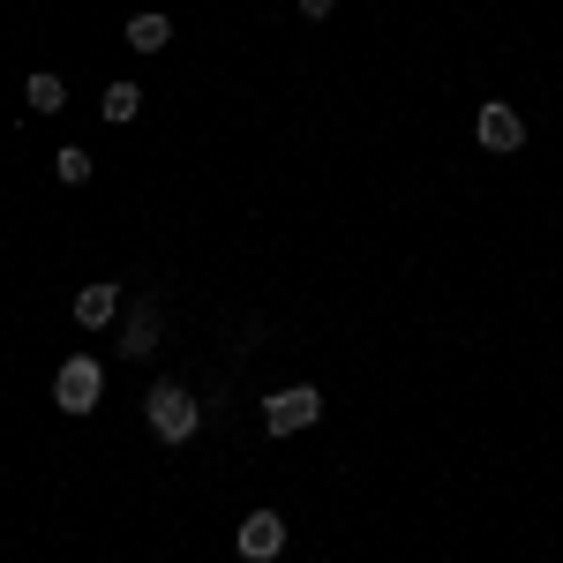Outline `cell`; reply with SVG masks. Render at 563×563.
Masks as SVG:
<instances>
[{
    "label": "cell",
    "instance_id": "obj_1",
    "mask_svg": "<svg viewBox=\"0 0 563 563\" xmlns=\"http://www.w3.org/2000/svg\"><path fill=\"white\" fill-rule=\"evenodd\" d=\"M308 421H323V390L316 384H294V390H278V398H263V429L271 435H294Z\"/></svg>",
    "mask_w": 563,
    "mask_h": 563
},
{
    "label": "cell",
    "instance_id": "obj_2",
    "mask_svg": "<svg viewBox=\"0 0 563 563\" xmlns=\"http://www.w3.org/2000/svg\"><path fill=\"white\" fill-rule=\"evenodd\" d=\"M196 421H203V406H196L180 384H158V390H151V429L166 435V443H188V435H196Z\"/></svg>",
    "mask_w": 563,
    "mask_h": 563
},
{
    "label": "cell",
    "instance_id": "obj_3",
    "mask_svg": "<svg viewBox=\"0 0 563 563\" xmlns=\"http://www.w3.org/2000/svg\"><path fill=\"white\" fill-rule=\"evenodd\" d=\"M98 390H106V368L76 353V361L53 376V406H60V413H90V406H98Z\"/></svg>",
    "mask_w": 563,
    "mask_h": 563
},
{
    "label": "cell",
    "instance_id": "obj_4",
    "mask_svg": "<svg viewBox=\"0 0 563 563\" xmlns=\"http://www.w3.org/2000/svg\"><path fill=\"white\" fill-rule=\"evenodd\" d=\"M233 549H241L249 563H271L278 549H286V519H278V511H249L241 533H233Z\"/></svg>",
    "mask_w": 563,
    "mask_h": 563
},
{
    "label": "cell",
    "instance_id": "obj_5",
    "mask_svg": "<svg viewBox=\"0 0 563 563\" xmlns=\"http://www.w3.org/2000/svg\"><path fill=\"white\" fill-rule=\"evenodd\" d=\"M481 143H488V151H519V143H526L519 106H504V98H496V106H481Z\"/></svg>",
    "mask_w": 563,
    "mask_h": 563
},
{
    "label": "cell",
    "instance_id": "obj_6",
    "mask_svg": "<svg viewBox=\"0 0 563 563\" xmlns=\"http://www.w3.org/2000/svg\"><path fill=\"white\" fill-rule=\"evenodd\" d=\"M113 308H121V286H84L76 294V323L98 331V323H113Z\"/></svg>",
    "mask_w": 563,
    "mask_h": 563
},
{
    "label": "cell",
    "instance_id": "obj_7",
    "mask_svg": "<svg viewBox=\"0 0 563 563\" xmlns=\"http://www.w3.org/2000/svg\"><path fill=\"white\" fill-rule=\"evenodd\" d=\"M166 38H174V23H166V15H129V45H135V53H158Z\"/></svg>",
    "mask_w": 563,
    "mask_h": 563
},
{
    "label": "cell",
    "instance_id": "obj_8",
    "mask_svg": "<svg viewBox=\"0 0 563 563\" xmlns=\"http://www.w3.org/2000/svg\"><path fill=\"white\" fill-rule=\"evenodd\" d=\"M135 113H143V90H135V84H113V90H106V121H121V129H129Z\"/></svg>",
    "mask_w": 563,
    "mask_h": 563
},
{
    "label": "cell",
    "instance_id": "obj_9",
    "mask_svg": "<svg viewBox=\"0 0 563 563\" xmlns=\"http://www.w3.org/2000/svg\"><path fill=\"white\" fill-rule=\"evenodd\" d=\"M121 346H129V353H151V346H158V316H151V308H135V316H129Z\"/></svg>",
    "mask_w": 563,
    "mask_h": 563
},
{
    "label": "cell",
    "instance_id": "obj_10",
    "mask_svg": "<svg viewBox=\"0 0 563 563\" xmlns=\"http://www.w3.org/2000/svg\"><path fill=\"white\" fill-rule=\"evenodd\" d=\"M60 106H68L60 76H31V113H60Z\"/></svg>",
    "mask_w": 563,
    "mask_h": 563
},
{
    "label": "cell",
    "instance_id": "obj_11",
    "mask_svg": "<svg viewBox=\"0 0 563 563\" xmlns=\"http://www.w3.org/2000/svg\"><path fill=\"white\" fill-rule=\"evenodd\" d=\"M53 174L68 180V188H84V180H90V158H84V151H60V158H53Z\"/></svg>",
    "mask_w": 563,
    "mask_h": 563
},
{
    "label": "cell",
    "instance_id": "obj_12",
    "mask_svg": "<svg viewBox=\"0 0 563 563\" xmlns=\"http://www.w3.org/2000/svg\"><path fill=\"white\" fill-rule=\"evenodd\" d=\"M331 8H339V0H301V15H308V23H323Z\"/></svg>",
    "mask_w": 563,
    "mask_h": 563
}]
</instances>
